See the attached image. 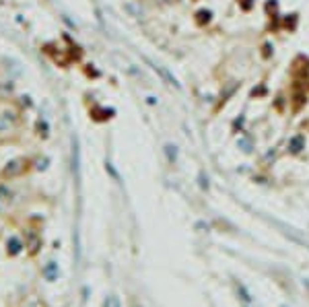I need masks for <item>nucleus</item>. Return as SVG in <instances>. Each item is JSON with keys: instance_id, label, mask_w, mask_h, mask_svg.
<instances>
[{"instance_id": "f257e3e1", "label": "nucleus", "mask_w": 309, "mask_h": 307, "mask_svg": "<svg viewBox=\"0 0 309 307\" xmlns=\"http://www.w3.org/2000/svg\"><path fill=\"white\" fill-rule=\"evenodd\" d=\"M303 147H305V138H303L301 134L293 136L291 141H289V151H291V153H295V155H297V153H301V151H303Z\"/></svg>"}, {"instance_id": "f03ea898", "label": "nucleus", "mask_w": 309, "mask_h": 307, "mask_svg": "<svg viewBox=\"0 0 309 307\" xmlns=\"http://www.w3.org/2000/svg\"><path fill=\"white\" fill-rule=\"evenodd\" d=\"M103 307H120V299L111 295V297L105 299V305H103Z\"/></svg>"}, {"instance_id": "7ed1b4c3", "label": "nucleus", "mask_w": 309, "mask_h": 307, "mask_svg": "<svg viewBox=\"0 0 309 307\" xmlns=\"http://www.w3.org/2000/svg\"><path fill=\"white\" fill-rule=\"evenodd\" d=\"M237 291H239V293H241V299H243L245 303H249V301H251V297H249V293L245 291V287H243V285H239V287H237Z\"/></svg>"}, {"instance_id": "20e7f679", "label": "nucleus", "mask_w": 309, "mask_h": 307, "mask_svg": "<svg viewBox=\"0 0 309 307\" xmlns=\"http://www.w3.org/2000/svg\"><path fill=\"white\" fill-rule=\"evenodd\" d=\"M46 274H48L50 278H54V276H56V266H54V264H50V266L46 268Z\"/></svg>"}, {"instance_id": "39448f33", "label": "nucleus", "mask_w": 309, "mask_h": 307, "mask_svg": "<svg viewBox=\"0 0 309 307\" xmlns=\"http://www.w3.org/2000/svg\"><path fill=\"white\" fill-rule=\"evenodd\" d=\"M25 307H41V305H39V303H37V301H31V303H27V305H25Z\"/></svg>"}]
</instances>
